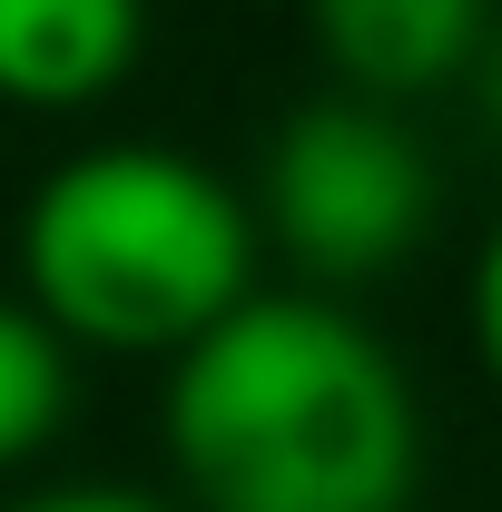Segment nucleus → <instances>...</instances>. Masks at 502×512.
<instances>
[{
  "instance_id": "2",
  "label": "nucleus",
  "mask_w": 502,
  "mask_h": 512,
  "mask_svg": "<svg viewBox=\"0 0 502 512\" xmlns=\"http://www.w3.org/2000/svg\"><path fill=\"white\" fill-rule=\"evenodd\" d=\"M256 207L178 148H79L20 207V296L99 355H188L256 296Z\"/></svg>"
},
{
  "instance_id": "9",
  "label": "nucleus",
  "mask_w": 502,
  "mask_h": 512,
  "mask_svg": "<svg viewBox=\"0 0 502 512\" xmlns=\"http://www.w3.org/2000/svg\"><path fill=\"white\" fill-rule=\"evenodd\" d=\"M483 119L502 128V30H493V50H483Z\"/></svg>"
},
{
  "instance_id": "4",
  "label": "nucleus",
  "mask_w": 502,
  "mask_h": 512,
  "mask_svg": "<svg viewBox=\"0 0 502 512\" xmlns=\"http://www.w3.org/2000/svg\"><path fill=\"white\" fill-rule=\"evenodd\" d=\"M315 50L345 79V99H424L443 79L483 69L493 0H315Z\"/></svg>"
},
{
  "instance_id": "7",
  "label": "nucleus",
  "mask_w": 502,
  "mask_h": 512,
  "mask_svg": "<svg viewBox=\"0 0 502 512\" xmlns=\"http://www.w3.org/2000/svg\"><path fill=\"white\" fill-rule=\"evenodd\" d=\"M473 355H483V375H493V394H502V227L483 237V256H473Z\"/></svg>"
},
{
  "instance_id": "6",
  "label": "nucleus",
  "mask_w": 502,
  "mask_h": 512,
  "mask_svg": "<svg viewBox=\"0 0 502 512\" xmlns=\"http://www.w3.org/2000/svg\"><path fill=\"white\" fill-rule=\"evenodd\" d=\"M60 424H69V335L30 296H0V473H20Z\"/></svg>"
},
{
  "instance_id": "8",
  "label": "nucleus",
  "mask_w": 502,
  "mask_h": 512,
  "mask_svg": "<svg viewBox=\"0 0 502 512\" xmlns=\"http://www.w3.org/2000/svg\"><path fill=\"white\" fill-rule=\"evenodd\" d=\"M10 512H168V503H148L128 483H60V493H30V503H10Z\"/></svg>"
},
{
  "instance_id": "3",
  "label": "nucleus",
  "mask_w": 502,
  "mask_h": 512,
  "mask_svg": "<svg viewBox=\"0 0 502 512\" xmlns=\"http://www.w3.org/2000/svg\"><path fill=\"white\" fill-rule=\"evenodd\" d=\"M256 227L306 266L315 286H365L394 276L434 227V158L414 128L375 99H315L276 128L266 178H256Z\"/></svg>"
},
{
  "instance_id": "1",
  "label": "nucleus",
  "mask_w": 502,
  "mask_h": 512,
  "mask_svg": "<svg viewBox=\"0 0 502 512\" xmlns=\"http://www.w3.org/2000/svg\"><path fill=\"white\" fill-rule=\"evenodd\" d=\"M168 463L197 512H404L424 414L365 316L335 296H247L168 365Z\"/></svg>"
},
{
  "instance_id": "5",
  "label": "nucleus",
  "mask_w": 502,
  "mask_h": 512,
  "mask_svg": "<svg viewBox=\"0 0 502 512\" xmlns=\"http://www.w3.org/2000/svg\"><path fill=\"white\" fill-rule=\"evenodd\" d=\"M148 50V0H0V99L10 109H99Z\"/></svg>"
}]
</instances>
